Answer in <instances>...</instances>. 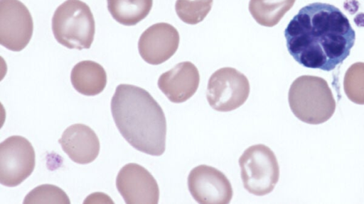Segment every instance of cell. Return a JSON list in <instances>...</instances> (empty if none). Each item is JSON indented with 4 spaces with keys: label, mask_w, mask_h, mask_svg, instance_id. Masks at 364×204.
I'll return each instance as SVG.
<instances>
[{
    "label": "cell",
    "mask_w": 364,
    "mask_h": 204,
    "mask_svg": "<svg viewBox=\"0 0 364 204\" xmlns=\"http://www.w3.org/2000/svg\"><path fill=\"white\" fill-rule=\"evenodd\" d=\"M284 37L289 54L299 64L329 72L349 56L355 33L338 8L315 2L293 17Z\"/></svg>",
    "instance_id": "6da1fadb"
},
{
    "label": "cell",
    "mask_w": 364,
    "mask_h": 204,
    "mask_svg": "<svg viewBox=\"0 0 364 204\" xmlns=\"http://www.w3.org/2000/svg\"><path fill=\"white\" fill-rule=\"evenodd\" d=\"M111 111L119 132L134 148L152 156L164 152L165 115L147 91L131 84L118 85L111 100Z\"/></svg>",
    "instance_id": "7a4b0ae2"
},
{
    "label": "cell",
    "mask_w": 364,
    "mask_h": 204,
    "mask_svg": "<svg viewBox=\"0 0 364 204\" xmlns=\"http://www.w3.org/2000/svg\"><path fill=\"white\" fill-rule=\"evenodd\" d=\"M288 100L294 115L304 123L326 122L336 110V101L327 81L321 77L303 75L291 84Z\"/></svg>",
    "instance_id": "3957f363"
},
{
    "label": "cell",
    "mask_w": 364,
    "mask_h": 204,
    "mask_svg": "<svg viewBox=\"0 0 364 204\" xmlns=\"http://www.w3.org/2000/svg\"><path fill=\"white\" fill-rule=\"evenodd\" d=\"M52 30L55 40L69 49H89L95 23L89 6L80 0H66L55 11Z\"/></svg>",
    "instance_id": "277c9868"
},
{
    "label": "cell",
    "mask_w": 364,
    "mask_h": 204,
    "mask_svg": "<svg viewBox=\"0 0 364 204\" xmlns=\"http://www.w3.org/2000/svg\"><path fill=\"white\" fill-rule=\"evenodd\" d=\"M244 188L255 196L273 191L279 178V166L272 150L262 144L247 148L239 159Z\"/></svg>",
    "instance_id": "5b68a950"
},
{
    "label": "cell",
    "mask_w": 364,
    "mask_h": 204,
    "mask_svg": "<svg viewBox=\"0 0 364 204\" xmlns=\"http://www.w3.org/2000/svg\"><path fill=\"white\" fill-rule=\"evenodd\" d=\"M250 89V83L245 74L232 67H223L209 78L206 98L214 110L231 111L244 104Z\"/></svg>",
    "instance_id": "8992f818"
},
{
    "label": "cell",
    "mask_w": 364,
    "mask_h": 204,
    "mask_svg": "<svg viewBox=\"0 0 364 204\" xmlns=\"http://www.w3.org/2000/svg\"><path fill=\"white\" fill-rule=\"evenodd\" d=\"M36 154L25 137L13 135L0 144V183L8 187L21 184L33 172Z\"/></svg>",
    "instance_id": "52a82bcc"
},
{
    "label": "cell",
    "mask_w": 364,
    "mask_h": 204,
    "mask_svg": "<svg viewBox=\"0 0 364 204\" xmlns=\"http://www.w3.org/2000/svg\"><path fill=\"white\" fill-rule=\"evenodd\" d=\"M33 22L30 11L19 0H0V43L19 52L30 42Z\"/></svg>",
    "instance_id": "ba28073f"
},
{
    "label": "cell",
    "mask_w": 364,
    "mask_h": 204,
    "mask_svg": "<svg viewBox=\"0 0 364 204\" xmlns=\"http://www.w3.org/2000/svg\"><path fill=\"white\" fill-rule=\"evenodd\" d=\"M188 188L200 204H228L232 188L226 176L215 167L202 164L194 167L188 176Z\"/></svg>",
    "instance_id": "9c48e42d"
},
{
    "label": "cell",
    "mask_w": 364,
    "mask_h": 204,
    "mask_svg": "<svg viewBox=\"0 0 364 204\" xmlns=\"http://www.w3.org/2000/svg\"><path fill=\"white\" fill-rule=\"evenodd\" d=\"M116 186L127 204H157L159 188L151 173L141 165L129 163L119 171Z\"/></svg>",
    "instance_id": "30bf717a"
},
{
    "label": "cell",
    "mask_w": 364,
    "mask_h": 204,
    "mask_svg": "<svg viewBox=\"0 0 364 204\" xmlns=\"http://www.w3.org/2000/svg\"><path fill=\"white\" fill-rule=\"evenodd\" d=\"M179 40L178 32L172 25L155 23L141 35L138 42L139 55L150 64H160L175 54Z\"/></svg>",
    "instance_id": "8fae6325"
},
{
    "label": "cell",
    "mask_w": 364,
    "mask_h": 204,
    "mask_svg": "<svg viewBox=\"0 0 364 204\" xmlns=\"http://www.w3.org/2000/svg\"><path fill=\"white\" fill-rule=\"evenodd\" d=\"M200 74L191 62H182L161 74L158 86L167 98L175 103L185 102L197 91Z\"/></svg>",
    "instance_id": "7c38bea8"
},
{
    "label": "cell",
    "mask_w": 364,
    "mask_h": 204,
    "mask_svg": "<svg viewBox=\"0 0 364 204\" xmlns=\"http://www.w3.org/2000/svg\"><path fill=\"white\" fill-rule=\"evenodd\" d=\"M63 150L75 163L92 162L100 152V140L89 126L77 123L67 128L59 139Z\"/></svg>",
    "instance_id": "4fadbf2b"
},
{
    "label": "cell",
    "mask_w": 364,
    "mask_h": 204,
    "mask_svg": "<svg viewBox=\"0 0 364 204\" xmlns=\"http://www.w3.org/2000/svg\"><path fill=\"white\" fill-rule=\"evenodd\" d=\"M70 80L74 89L85 96L100 94L107 84V74L102 65L91 60L77 63L72 69Z\"/></svg>",
    "instance_id": "5bb4252c"
},
{
    "label": "cell",
    "mask_w": 364,
    "mask_h": 204,
    "mask_svg": "<svg viewBox=\"0 0 364 204\" xmlns=\"http://www.w3.org/2000/svg\"><path fill=\"white\" fill-rule=\"evenodd\" d=\"M112 18L120 24L134 26L149 13L153 0H107Z\"/></svg>",
    "instance_id": "9a60e30c"
},
{
    "label": "cell",
    "mask_w": 364,
    "mask_h": 204,
    "mask_svg": "<svg viewBox=\"0 0 364 204\" xmlns=\"http://www.w3.org/2000/svg\"><path fill=\"white\" fill-rule=\"evenodd\" d=\"M296 0H250L249 11L261 26L273 27L289 11Z\"/></svg>",
    "instance_id": "2e32d148"
},
{
    "label": "cell",
    "mask_w": 364,
    "mask_h": 204,
    "mask_svg": "<svg viewBox=\"0 0 364 204\" xmlns=\"http://www.w3.org/2000/svg\"><path fill=\"white\" fill-rule=\"evenodd\" d=\"M213 0H176L175 10L184 23L195 25L201 22L210 12Z\"/></svg>",
    "instance_id": "e0dca14e"
},
{
    "label": "cell",
    "mask_w": 364,
    "mask_h": 204,
    "mask_svg": "<svg viewBox=\"0 0 364 204\" xmlns=\"http://www.w3.org/2000/svg\"><path fill=\"white\" fill-rule=\"evenodd\" d=\"M343 89L349 100L364 105V62L353 64L346 71Z\"/></svg>",
    "instance_id": "ac0fdd59"
},
{
    "label": "cell",
    "mask_w": 364,
    "mask_h": 204,
    "mask_svg": "<svg viewBox=\"0 0 364 204\" xmlns=\"http://www.w3.org/2000/svg\"><path fill=\"white\" fill-rule=\"evenodd\" d=\"M59 203L70 204L64 191L52 184H42L31 190L25 197L23 204Z\"/></svg>",
    "instance_id": "d6986e66"
}]
</instances>
